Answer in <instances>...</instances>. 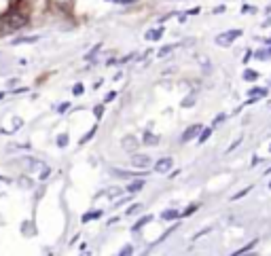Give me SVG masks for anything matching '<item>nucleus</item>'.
<instances>
[{
	"label": "nucleus",
	"mask_w": 271,
	"mask_h": 256,
	"mask_svg": "<svg viewBox=\"0 0 271 256\" xmlns=\"http://www.w3.org/2000/svg\"><path fill=\"white\" fill-rule=\"evenodd\" d=\"M161 34H163V30H150L148 34H146V38H148V41H157Z\"/></svg>",
	"instance_id": "obj_4"
},
{
	"label": "nucleus",
	"mask_w": 271,
	"mask_h": 256,
	"mask_svg": "<svg viewBox=\"0 0 271 256\" xmlns=\"http://www.w3.org/2000/svg\"><path fill=\"white\" fill-rule=\"evenodd\" d=\"M113 2H117V4H134V2H138V0H113Z\"/></svg>",
	"instance_id": "obj_7"
},
{
	"label": "nucleus",
	"mask_w": 271,
	"mask_h": 256,
	"mask_svg": "<svg viewBox=\"0 0 271 256\" xmlns=\"http://www.w3.org/2000/svg\"><path fill=\"white\" fill-rule=\"evenodd\" d=\"M237 36H242V30H231V32L220 34V36L216 38V43H218V45H229V43H233Z\"/></svg>",
	"instance_id": "obj_1"
},
{
	"label": "nucleus",
	"mask_w": 271,
	"mask_h": 256,
	"mask_svg": "<svg viewBox=\"0 0 271 256\" xmlns=\"http://www.w3.org/2000/svg\"><path fill=\"white\" fill-rule=\"evenodd\" d=\"M257 58H259V60H267V58H271V49H269V51H259Z\"/></svg>",
	"instance_id": "obj_6"
},
{
	"label": "nucleus",
	"mask_w": 271,
	"mask_h": 256,
	"mask_svg": "<svg viewBox=\"0 0 271 256\" xmlns=\"http://www.w3.org/2000/svg\"><path fill=\"white\" fill-rule=\"evenodd\" d=\"M170 165H172V159H161V161L157 163V167H155V170L163 174V172H167V170H170Z\"/></svg>",
	"instance_id": "obj_2"
},
{
	"label": "nucleus",
	"mask_w": 271,
	"mask_h": 256,
	"mask_svg": "<svg viewBox=\"0 0 271 256\" xmlns=\"http://www.w3.org/2000/svg\"><path fill=\"white\" fill-rule=\"evenodd\" d=\"M195 133H199V125H193V127H189V129L185 131V135H182V140L187 142V140H191V138H193Z\"/></svg>",
	"instance_id": "obj_3"
},
{
	"label": "nucleus",
	"mask_w": 271,
	"mask_h": 256,
	"mask_svg": "<svg viewBox=\"0 0 271 256\" xmlns=\"http://www.w3.org/2000/svg\"><path fill=\"white\" fill-rule=\"evenodd\" d=\"M134 163H136V165H148L150 161H148V157H136Z\"/></svg>",
	"instance_id": "obj_5"
},
{
	"label": "nucleus",
	"mask_w": 271,
	"mask_h": 256,
	"mask_svg": "<svg viewBox=\"0 0 271 256\" xmlns=\"http://www.w3.org/2000/svg\"><path fill=\"white\" fill-rule=\"evenodd\" d=\"M163 216H165V218H167V220H172V218H174V216H176V212H165Z\"/></svg>",
	"instance_id": "obj_13"
},
{
	"label": "nucleus",
	"mask_w": 271,
	"mask_h": 256,
	"mask_svg": "<svg viewBox=\"0 0 271 256\" xmlns=\"http://www.w3.org/2000/svg\"><path fill=\"white\" fill-rule=\"evenodd\" d=\"M142 185H144V182H142V180H138V182H134V187H132V191H140V189H142Z\"/></svg>",
	"instance_id": "obj_8"
},
{
	"label": "nucleus",
	"mask_w": 271,
	"mask_h": 256,
	"mask_svg": "<svg viewBox=\"0 0 271 256\" xmlns=\"http://www.w3.org/2000/svg\"><path fill=\"white\" fill-rule=\"evenodd\" d=\"M174 49V45H170V47H165V49H161L159 51V55H167V51H172Z\"/></svg>",
	"instance_id": "obj_11"
},
{
	"label": "nucleus",
	"mask_w": 271,
	"mask_h": 256,
	"mask_svg": "<svg viewBox=\"0 0 271 256\" xmlns=\"http://www.w3.org/2000/svg\"><path fill=\"white\" fill-rule=\"evenodd\" d=\"M244 78H250V81H254V78H257V74H254V72H246Z\"/></svg>",
	"instance_id": "obj_12"
},
{
	"label": "nucleus",
	"mask_w": 271,
	"mask_h": 256,
	"mask_svg": "<svg viewBox=\"0 0 271 256\" xmlns=\"http://www.w3.org/2000/svg\"><path fill=\"white\" fill-rule=\"evenodd\" d=\"M248 191H250V189H244V191H240V193H237L233 199H240V197H244V195H248Z\"/></svg>",
	"instance_id": "obj_10"
},
{
	"label": "nucleus",
	"mask_w": 271,
	"mask_h": 256,
	"mask_svg": "<svg viewBox=\"0 0 271 256\" xmlns=\"http://www.w3.org/2000/svg\"><path fill=\"white\" fill-rule=\"evenodd\" d=\"M208 135H210V129H205V131L202 133V138H199V142H205V140H208Z\"/></svg>",
	"instance_id": "obj_9"
}]
</instances>
